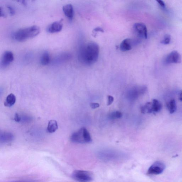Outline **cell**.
<instances>
[{
    "mask_svg": "<svg viewBox=\"0 0 182 182\" xmlns=\"http://www.w3.org/2000/svg\"><path fill=\"white\" fill-rule=\"evenodd\" d=\"M99 53L98 44L93 41L89 42L80 48L78 55L79 60L85 65H91L97 61Z\"/></svg>",
    "mask_w": 182,
    "mask_h": 182,
    "instance_id": "1",
    "label": "cell"
},
{
    "mask_svg": "<svg viewBox=\"0 0 182 182\" xmlns=\"http://www.w3.org/2000/svg\"><path fill=\"white\" fill-rule=\"evenodd\" d=\"M40 32V28L34 25L18 30L15 33L14 36L16 41L22 42L36 36Z\"/></svg>",
    "mask_w": 182,
    "mask_h": 182,
    "instance_id": "2",
    "label": "cell"
},
{
    "mask_svg": "<svg viewBox=\"0 0 182 182\" xmlns=\"http://www.w3.org/2000/svg\"><path fill=\"white\" fill-rule=\"evenodd\" d=\"M97 156L99 159L105 162L119 161L126 158V155L124 153L110 150L99 151L97 153Z\"/></svg>",
    "mask_w": 182,
    "mask_h": 182,
    "instance_id": "3",
    "label": "cell"
},
{
    "mask_svg": "<svg viewBox=\"0 0 182 182\" xmlns=\"http://www.w3.org/2000/svg\"><path fill=\"white\" fill-rule=\"evenodd\" d=\"M70 140L73 142L80 144L90 143L92 141L90 134L85 127L73 133L70 137Z\"/></svg>",
    "mask_w": 182,
    "mask_h": 182,
    "instance_id": "4",
    "label": "cell"
},
{
    "mask_svg": "<svg viewBox=\"0 0 182 182\" xmlns=\"http://www.w3.org/2000/svg\"><path fill=\"white\" fill-rule=\"evenodd\" d=\"M162 103L157 99H154L141 107V112L143 113L159 112L162 110Z\"/></svg>",
    "mask_w": 182,
    "mask_h": 182,
    "instance_id": "5",
    "label": "cell"
},
{
    "mask_svg": "<svg viewBox=\"0 0 182 182\" xmlns=\"http://www.w3.org/2000/svg\"><path fill=\"white\" fill-rule=\"evenodd\" d=\"M72 176L75 180L79 182H89L93 180L90 172L82 170H76L73 171Z\"/></svg>",
    "mask_w": 182,
    "mask_h": 182,
    "instance_id": "6",
    "label": "cell"
},
{
    "mask_svg": "<svg viewBox=\"0 0 182 182\" xmlns=\"http://www.w3.org/2000/svg\"><path fill=\"white\" fill-rule=\"evenodd\" d=\"M146 90L147 88L144 86L132 87L127 92V98L131 101L136 100L139 96L146 93Z\"/></svg>",
    "mask_w": 182,
    "mask_h": 182,
    "instance_id": "7",
    "label": "cell"
},
{
    "mask_svg": "<svg viewBox=\"0 0 182 182\" xmlns=\"http://www.w3.org/2000/svg\"><path fill=\"white\" fill-rule=\"evenodd\" d=\"M133 30L137 36L141 39L147 37V29L146 25L142 23H136L133 26Z\"/></svg>",
    "mask_w": 182,
    "mask_h": 182,
    "instance_id": "8",
    "label": "cell"
},
{
    "mask_svg": "<svg viewBox=\"0 0 182 182\" xmlns=\"http://www.w3.org/2000/svg\"><path fill=\"white\" fill-rule=\"evenodd\" d=\"M165 169L163 163L160 161L154 162L149 168L147 173L151 175H158L163 173Z\"/></svg>",
    "mask_w": 182,
    "mask_h": 182,
    "instance_id": "9",
    "label": "cell"
},
{
    "mask_svg": "<svg viewBox=\"0 0 182 182\" xmlns=\"http://www.w3.org/2000/svg\"><path fill=\"white\" fill-rule=\"evenodd\" d=\"M181 62V56L178 52L176 51H172L168 54L164 60V63L168 65L179 63Z\"/></svg>",
    "mask_w": 182,
    "mask_h": 182,
    "instance_id": "10",
    "label": "cell"
},
{
    "mask_svg": "<svg viewBox=\"0 0 182 182\" xmlns=\"http://www.w3.org/2000/svg\"><path fill=\"white\" fill-rule=\"evenodd\" d=\"M14 59L13 53L11 51H5L1 59V67L6 68L13 62Z\"/></svg>",
    "mask_w": 182,
    "mask_h": 182,
    "instance_id": "11",
    "label": "cell"
},
{
    "mask_svg": "<svg viewBox=\"0 0 182 182\" xmlns=\"http://www.w3.org/2000/svg\"><path fill=\"white\" fill-rule=\"evenodd\" d=\"M135 43L130 39H126L123 40L120 45V50L122 51L125 52L131 50L132 46Z\"/></svg>",
    "mask_w": 182,
    "mask_h": 182,
    "instance_id": "12",
    "label": "cell"
},
{
    "mask_svg": "<svg viewBox=\"0 0 182 182\" xmlns=\"http://www.w3.org/2000/svg\"><path fill=\"white\" fill-rule=\"evenodd\" d=\"M62 23L60 22H56L52 23L47 28V31L50 33L58 32L62 30Z\"/></svg>",
    "mask_w": 182,
    "mask_h": 182,
    "instance_id": "13",
    "label": "cell"
},
{
    "mask_svg": "<svg viewBox=\"0 0 182 182\" xmlns=\"http://www.w3.org/2000/svg\"><path fill=\"white\" fill-rule=\"evenodd\" d=\"M14 138L13 134L9 132H1L0 134V141L1 143L11 142Z\"/></svg>",
    "mask_w": 182,
    "mask_h": 182,
    "instance_id": "14",
    "label": "cell"
},
{
    "mask_svg": "<svg viewBox=\"0 0 182 182\" xmlns=\"http://www.w3.org/2000/svg\"><path fill=\"white\" fill-rule=\"evenodd\" d=\"M63 11L65 15L69 19L72 20L74 16V9L72 4H67L64 6Z\"/></svg>",
    "mask_w": 182,
    "mask_h": 182,
    "instance_id": "15",
    "label": "cell"
},
{
    "mask_svg": "<svg viewBox=\"0 0 182 182\" xmlns=\"http://www.w3.org/2000/svg\"><path fill=\"white\" fill-rule=\"evenodd\" d=\"M16 98L13 94H10L6 97L4 101V105L6 107H11L15 105L16 102Z\"/></svg>",
    "mask_w": 182,
    "mask_h": 182,
    "instance_id": "16",
    "label": "cell"
},
{
    "mask_svg": "<svg viewBox=\"0 0 182 182\" xmlns=\"http://www.w3.org/2000/svg\"><path fill=\"white\" fill-rule=\"evenodd\" d=\"M58 125L57 122L55 120H50L49 122L47 131L49 133H53L57 130Z\"/></svg>",
    "mask_w": 182,
    "mask_h": 182,
    "instance_id": "17",
    "label": "cell"
},
{
    "mask_svg": "<svg viewBox=\"0 0 182 182\" xmlns=\"http://www.w3.org/2000/svg\"><path fill=\"white\" fill-rule=\"evenodd\" d=\"M50 56H49L48 51H44L42 53L41 58H40V63L42 65L46 66L49 64L50 62Z\"/></svg>",
    "mask_w": 182,
    "mask_h": 182,
    "instance_id": "18",
    "label": "cell"
},
{
    "mask_svg": "<svg viewBox=\"0 0 182 182\" xmlns=\"http://www.w3.org/2000/svg\"><path fill=\"white\" fill-rule=\"evenodd\" d=\"M167 108L170 113H174L177 109V105L176 100L174 99H171L167 104Z\"/></svg>",
    "mask_w": 182,
    "mask_h": 182,
    "instance_id": "19",
    "label": "cell"
},
{
    "mask_svg": "<svg viewBox=\"0 0 182 182\" xmlns=\"http://www.w3.org/2000/svg\"><path fill=\"white\" fill-rule=\"evenodd\" d=\"M122 113L119 111L113 112L110 113L108 115V117L112 120H115L120 119L122 116Z\"/></svg>",
    "mask_w": 182,
    "mask_h": 182,
    "instance_id": "20",
    "label": "cell"
},
{
    "mask_svg": "<svg viewBox=\"0 0 182 182\" xmlns=\"http://www.w3.org/2000/svg\"><path fill=\"white\" fill-rule=\"evenodd\" d=\"M171 37L169 35H166L162 40L161 43L164 44H168L171 43Z\"/></svg>",
    "mask_w": 182,
    "mask_h": 182,
    "instance_id": "21",
    "label": "cell"
},
{
    "mask_svg": "<svg viewBox=\"0 0 182 182\" xmlns=\"http://www.w3.org/2000/svg\"><path fill=\"white\" fill-rule=\"evenodd\" d=\"M157 2H158V4L163 9H165L166 8V5H165V4L163 1L159 0V1H157Z\"/></svg>",
    "mask_w": 182,
    "mask_h": 182,
    "instance_id": "22",
    "label": "cell"
},
{
    "mask_svg": "<svg viewBox=\"0 0 182 182\" xmlns=\"http://www.w3.org/2000/svg\"><path fill=\"white\" fill-rule=\"evenodd\" d=\"M114 101V98L112 96H108V103L107 105L109 106L112 104Z\"/></svg>",
    "mask_w": 182,
    "mask_h": 182,
    "instance_id": "23",
    "label": "cell"
},
{
    "mask_svg": "<svg viewBox=\"0 0 182 182\" xmlns=\"http://www.w3.org/2000/svg\"><path fill=\"white\" fill-rule=\"evenodd\" d=\"M15 120L16 122H20L22 121V117L20 116V115L18 113H16L15 116Z\"/></svg>",
    "mask_w": 182,
    "mask_h": 182,
    "instance_id": "24",
    "label": "cell"
},
{
    "mask_svg": "<svg viewBox=\"0 0 182 182\" xmlns=\"http://www.w3.org/2000/svg\"><path fill=\"white\" fill-rule=\"evenodd\" d=\"M7 8L8 9L9 13H10V15H15V10H14V9L12 7L8 6H7Z\"/></svg>",
    "mask_w": 182,
    "mask_h": 182,
    "instance_id": "25",
    "label": "cell"
},
{
    "mask_svg": "<svg viewBox=\"0 0 182 182\" xmlns=\"http://www.w3.org/2000/svg\"><path fill=\"white\" fill-rule=\"evenodd\" d=\"M90 106L92 109H95L100 106L99 104L97 103H91Z\"/></svg>",
    "mask_w": 182,
    "mask_h": 182,
    "instance_id": "26",
    "label": "cell"
},
{
    "mask_svg": "<svg viewBox=\"0 0 182 182\" xmlns=\"http://www.w3.org/2000/svg\"><path fill=\"white\" fill-rule=\"evenodd\" d=\"M94 32H103L104 30L103 29H101V28H96L95 29H94L93 31Z\"/></svg>",
    "mask_w": 182,
    "mask_h": 182,
    "instance_id": "27",
    "label": "cell"
},
{
    "mask_svg": "<svg viewBox=\"0 0 182 182\" xmlns=\"http://www.w3.org/2000/svg\"><path fill=\"white\" fill-rule=\"evenodd\" d=\"M12 182H36L34 181L30 180H22L14 181Z\"/></svg>",
    "mask_w": 182,
    "mask_h": 182,
    "instance_id": "28",
    "label": "cell"
},
{
    "mask_svg": "<svg viewBox=\"0 0 182 182\" xmlns=\"http://www.w3.org/2000/svg\"><path fill=\"white\" fill-rule=\"evenodd\" d=\"M179 99L180 100L182 101V90L180 92L179 94Z\"/></svg>",
    "mask_w": 182,
    "mask_h": 182,
    "instance_id": "29",
    "label": "cell"
},
{
    "mask_svg": "<svg viewBox=\"0 0 182 182\" xmlns=\"http://www.w3.org/2000/svg\"><path fill=\"white\" fill-rule=\"evenodd\" d=\"M19 2H22V3L23 4V5H26L27 3H26L25 1H19Z\"/></svg>",
    "mask_w": 182,
    "mask_h": 182,
    "instance_id": "30",
    "label": "cell"
}]
</instances>
